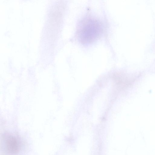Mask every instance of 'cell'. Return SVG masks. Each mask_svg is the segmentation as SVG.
Returning <instances> with one entry per match:
<instances>
[{
    "label": "cell",
    "mask_w": 155,
    "mask_h": 155,
    "mask_svg": "<svg viewBox=\"0 0 155 155\" xmlns=\"http://www.w3.org/2000/svg\"><path fill=\"white\" fill-rule=\"evenodd\" d=\"M102 30L101 25L97 19L87 18L78 26L77 31L78 39L84 45L91 44L98 38Z\"/></svg>",
    "instance_id": "6da1fadb"
},
{
    "label": "cell",
    "mask_w": 155,
    "mask_h": 155,
    "mask_svg": "<svg viewBox=\"0 0 155 155\" xmlns=\"http://www.w3.org/2000/svg\"><path fill=\"white\" fill-rule=\"evenodd\" d=\"M0 147L2 155H16L21 149V142L16 137L5 133L1 137Z\"/></svg>",
    "instance_id": "7a4b0ae2"
}]
</instances>
